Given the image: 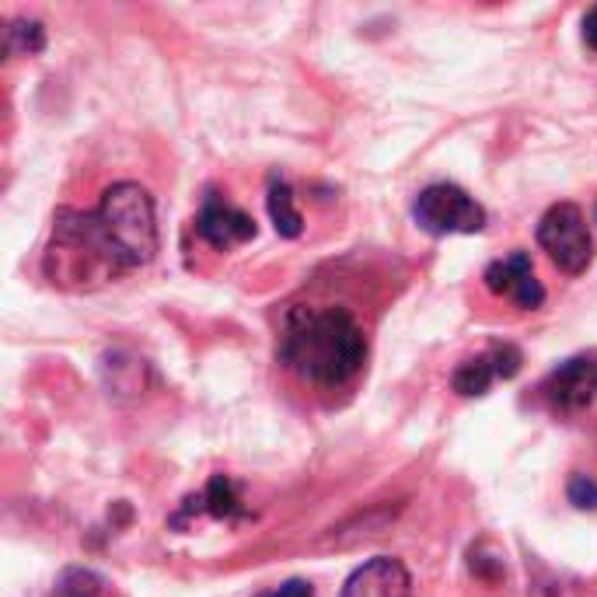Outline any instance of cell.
Here are the masks:
<instances>
[{
    "mask_svg": "<svg viewBox=\"0 0 597 597\" xmlns=\"http://www.w3.org/2000/svg\"><path fill=\"white\" fill-rule=\"evenodd\" d=\"M157 255L154 200L144 186L116 182L92 214L57 210L43 270L60 287H95L133 273Z\"/></svg>",
    "mask_w": 597,
    "mask_h": 597,
    "instance_id": "6da1fadb",
    "label": "cell"
},
{
    "mask_svg": "<svg viewBox=\"0 0 597 597\" xmlns=\"http://www.w3.org/2000/svg\"><path fill=\"white\" fill-rule=\"evenodd\" d=\"M276 357L319 389L354 381L367 360L363 329L346 308H294L284 319Z\"/></svg>",
    "mask_w": 597,
    "mask_h": 597,
    "instance_id": "7a4b0ae2",
    "label": "cell"
},
{
    "mask_svg": "<svg viewBox=\"0 0 597 597\" xmlns=\"http://www.w3.org/2000/svg\"><path fill=\"white\" fill-rule=\"evenodd\" d=\"M538 244L549 252V259L570 276L587 273L594 259V241L584 210L576 203H556L538 220Z\"/></svg>",
    "mask_w": 597,
    "mask_h": 597,
    "instance_id": "3957f363",
    "label": "cell"
},
{
    "mask_svg": "<svg viewBox=\"0 0 597 597\" xmlns=\"http://www.w3.org/2000/svg\"><path fill=\"white\" fill-rule=\"evenodd\" d=\"M413 217L427 235H437V238L476 235L486 227V210L471 200L465 189L451 186V182H437V186H427L423 192H419Z\"/></svg>",
    "mask_w": 597,
    "mask_h": 597,
    "instance_id": "277c9868",
    "label": "cell"
},
{
    "mask_svg": "<svg viewBox=\"0 0 597 597\" xmlns=\"http://www.w3.org/2000/svg\"><path fill=\"white\" fill-rule=\"evenodd\" d=\"M541 398H546L552 409H563V413L587 409L597 398V354H576L559 363L556 371L541 381Z\"/></svg>",
    "mask_w": 597,
    "mask_h": 597,
    "instance_id": "5b68a950",
    "label": "cell"
},
{
    "mask_svg": "<svg viewBox=\"0 0 597 597\" xmlns=\"http://www.w3.org/2000/svg\"><path fill=\"white\" fill-rule=\"evenodd\" d=\"M482 279H486L489 294L506 297V301H514L521 311H535V308H541V301H546V287L538 284L528 252H511L506 259L489 262Z\"/></svg>",
    "mask_w": 597,
    "mask_h": 597,
    "instance_id": "8992f818",
    "label": "cell"
},
{
    "mask_svg": "<svg viewBox=\"0 0 597 597\" xmlns=\"http://www.w3.org/2000/svg\"><path fill=\"white\" fill-rule=\"evenodd\" d=\"M343 597H413V576L398 559L378 556L354 570L343 587Z\"/></svg>",
    "mask_w": 597,
    "mask_h": 597,
    "instance_id": "52a82bcc",
    "label": "cell"
},
{
    "mask_svg": "<svg viewBox=\"0 0 597 597\" xmlns=\"http://www.w3.org/2000/svg\"><path fill=\"white\" fill-rule=\"evenodd\" d=\"M196 231L203 241L214 244V249H235V244L255 238V220L231 203L206 200L196 217Z\"/></svg>",
    "mask_w": 597,
    "mask_h": 597,
    "instance_id": "ba28073f",
    "label": "cell"
},
{
    "mask_svg": "<svg viewBox=\"0 0 597 597\" xmlns=\"http://www.w3.org/2000/svg\"><path fill=\"white\" fill-rule=\"evenodd\" d=\"M395 514H398V506H371V511H363L357 517L343 521L339 528H332L325 546L349 549V546H360V541H367V538H378L395 521Z\"/></svg>",
    "mask_w": 597,
    "mask_h": 597,
    "instance_id": "9c48e42d",
    "label": "cell"
},
{
    "mask_svg": "<svg viewBox=\"0 0 597 597\" xmlns=\"http://www.w3.org/2000/svg\"><path fill=\"white\" fill-rule=\"evenodd\" d=\"M192 511H206L210 517H217V521H235V517L244 514V506H241V500H238L235 482L227 479V476H214L200 497H192V500H189L186 514H192Z\"/></svg>",
    "mask_w": 597,
    "mask_h": 597,
    "instance_id": "30bf717a",
    "label": "cell"
},
{
    "mask_svg": "<svg viewBox=\"0 0 597 597\" xmlns=\"http://www.w3.org/2000/svg\"><path fill=\"white\" fill-rule=\"evenodd\" d=\"M266 206H270V220H273L279 238H297V235L305 231V217H301V210H297L294 189L287 182H273L270 186Z\"/></svg>",
    "mask_w": 597,
    "mask_h": 597,
    "instance_id": "8fae6325",
    "label": "cell"
},
{
    "mask_svg": "<svg viewBox=\"0 0 597 597\" xmlns=\"http://www.w3.org/2000/svg\"><path fill=\"white\" fill-rule=\"evenodd\" d=\"M493 381H497L493 360L482 354V357H468L465 363H458V371H454V378H451V389L462 398H479L493 389Z\"/></svg>",
    "mask_w": 597,
    "mask_h": 597,
    "instance_id": "7c38bea8",
    "label": "cell"
},
{
    "mask_svg": "<svg viewBox=\"0 0 597 597\" xmlns=\"http://www.w3.org/2000/svg\"><path fill=\"white\" fill-rule=\"evenodd\" d=\"M46 49V28L35 17H14L4 32V52L8 57H35Z\"/></svg>",
    "mask_w": 597,
    "mask_h": 597,
    "instance_id": "4fadbf2b",
    "label": "cell"
},
{
    "mask_svg": "<svg viewBox=\"0 0 597 597\" xmlns=\"http://www.w3.org/2000/svg\"><path fill=\"white\" fill-rule=\"evenodd\" d=\"M52 597H105V584L102 576H95L92 570H63L57 587H52Z\"/></svg>",
    "mask_w": 597,
    "mask_h": 597,
    "instance_id": "5bb4252c",
    "label": "cell"
},
{
    "mask_svg": "<svg viewBox=\"0 0 597 597\" xmlns=\"http://www.w3.org/2000/svg\"><path fill=\"white\" fill-rule=\"evenodd\" d=\"M486 357L493 360V371H497V378H503V381H506V378H514V374L521 371V363H524L521 349H517L514 343H497Z\"/></svg>",
    "mask_w": 597,
    "mask_h": 597,
    "instance_id": "9a60e30c",
    "label": "cell"
},
{
    "mask_svg": "<svg viewBox=\"0 0 597 597\" xmlns=\"http://www.w3.org/2000/svg\"><path fill=\"white\" fill-rule=\"evenodd\" d=\"M566 497L573 506H581V511H597V482L590 476H581V471H576L566 486Z\"/></svg>",
    "mask_w": 597,
    "mask_h": 597,
    "instance_id": "2e32d148",
    "label": "cell"
},
{
    "mask_svg": "<svg viewBox=\"0 0 597 597\" xmlns=\"http://www.w3.org/2000/svg\"><path fill=\"white\" fill-rule=\"evenodd\" d=\"M270 597H314V590H311L308 581H287L284 587H279L276 594H270Z\"/></svg>",
    "mask_w": 597,
    "mask_h": 597,
    "instance_id": "e0dca14e",
    "label": "cell"
},
{
    "mask_svg": "<svg viewBox=\"0 0 597 597\" xmlns=\"http://www.w3.org/2000/svg\"><path fill=\"white\" fill-rule=\"evenodd\" d=\"M584 43L597 52V4L584 14Z\"/></svg>",
    "mask_w": 597,
    "mask_h": 597,
    "instance_id": "ac0fdd59",
    "label": "cell"
},
{
    "mask_svg": "<svg viewBox=\"0 0 597 597\" xmlns=\"http://www.w3.org/2000/svg\"><path fill=\"white\" fill-rule=\"evenodd\" d=\"M594 217H597V210H594Z\"/></svg>",
    "mask_w": 597,
    "mask_h": 597,
    "instance_id": "d6986e66",
    "label": "cell"
}]
</instances>
